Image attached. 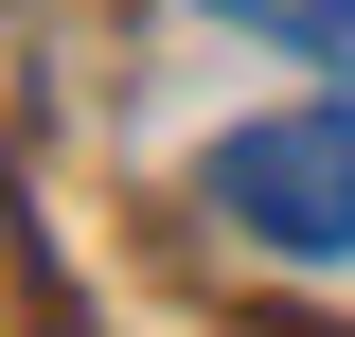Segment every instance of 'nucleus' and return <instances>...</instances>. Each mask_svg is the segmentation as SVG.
<instances>
[{"mask_svg": "<svg viewBox=\"0 0 355 337\" xmlns=\"http://www.w3.org/2000/svg\"><path fill=\"white\" fill-rule=\"evenodd\" d=\"M214 18H249V36H284V53H355V0H214Z\"/></svg>", "mask_w": 355, "mask_h": 337, "instance_id": "nucleus-2", "label": "nucleus"}, {"mask_svg": "<svg viewBox=\"0 0 355 337\" xmlns=\"http://www.w3.org/2000/svg\"><path fill=\"white\" fill-rule=\"evenodd\" d=\"M196 196H214L249 249H284V266H355V107H266V125H231Z\"/></svg>", "mask_w": 355, "mask_h": 337, "instance_id": "nucleus-1", "label": "nucleus"}]
</instances>
